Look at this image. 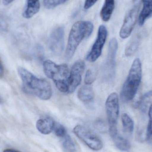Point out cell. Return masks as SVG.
Segmentation results:
<instances>
[{
    "mask_svg": "<svg viewBox=\"0 0 152 152\" xmlns=\"http://www.w3.org/2000/svg\"><path fill=\"white\" fill-rule=\"evenodd\" d=\"M142 0H133L134 6L129 11L120 31V36L122 39L128 38L131 34L136 23L140 3Z\"/></svg>",
    "mask_w": 152,
    "mask_h": 152,
    "instance_id": "52a82bcc",
    "label": "cell"
},
{
    "mask_svg": "<svg viewBox=\"0 0 152 152\" xmlns=\"http://www.w3.org/2000/svg\"><path fill=\"white\" fill-rule=\"evenodd\" d=\"M18 71L25 93L45 101L49 100L51 97L52 89L48 80L37 77L24 68H18Z\"/></svg>",
    "mask_w": 152,
    "mask_h": 152,
    "instance_id": "6da1fadb",
    "label": "cell"
},
{
    "mask_svg": "<svg viewBox=\"0 0 152 152\" xmlns=\"http://www.w3.org/2000/svg\"><path fill=\"white\" fill-rule=\"evenodd\" d=\"M43 66L45 74L53 80L58 89L62 93H68L70 73L67 65H58L48 60L43 62Z\"/></svg>",
    "mask_w": 152,
    "mask_h": 152,
    "instance_id": "3957f363",
    "label": "cell"
},
{
    "mask_svg": "<svg viewBox=\"0 0 152 152\" xmlns=\"http://www.w3.org/2000/svg\"><path fill=\"white\" fill-rule=\"evenodd\" d=\"M118 49L117 39L113 38L109 43L108 55L104 67V74L107 79L111 80L115 75L116 58Z\"/></svg>",
    "mask_w": 152,
    "mask_h": 152,
    "instance_id": "9c48e42d",
    "label": "cell"
},
{
    "mask_svg": "<svg viewBox=\"0 0 152 152\" xmlns=\"http://www.w3.org/2000/svg\"><path fill=\"white\" fill-rule=\"evenodd\" d=\"M74 132L79 139L92 150L98 151L102 148V142L100 138L86 127L77 125L74 129Z\"/></svg>",
    "mask_w": 152,
    "mask_h": 152,
    "instance_id": "8992f818",
    "label": "cell"
},
{
    "mask_svg": "<svg viewBox=\"0 0 152 152\" xmlns=\"http://www.w3.org/2000/svg\"><path fill=\"white\" fill-rule=\"evenodd\" d=\"M4 75V69L2 63L0 60V78L2 77Z\"/></svg>",
    "mask_w": 152,
    "mask_h": 152,
    "instance_id": "4316f807",
    "label": "cell"
},
{
    "mask_svg": "<svg viewBox=\"0 0 152 152\" xmlns=\"http://www.w3.org/2000/svg\"><path fill=\"white\" fill-rule=\"evenodd\" d=\"M94 25L89 21L79 20L72 26L68 40L66 51L67 59L71 58L80 44L85 38L89 37L93 33Z\"/></svg>",
    "mask_w": 152,
    "mask_h": 152,
    "instance_id": "7a4b0ae2",
    "label": "cell"
},
{
    "mask_svg": "<svg viewBox=\"0 0 152 152\" xmlns=\"http://www.w3.org/2000/svg\"><path fill=\"white\" fill-rule=\"evenodd\" d=\"M96 77L95 73L91 69H88L86 73L85 82L86 85H90L94 81Z\"/></svg>",
    "mask_w": 152,
    "mask_h": 152,
    "instance_id": "cb8c5ba5",
    "label": "cell"
},
{
    "mask_svg": "<svg viewBox=\"0 0 152 152\" xmlns=\"http://www.w3.org/2000/svg\"><path fill=\"white\" fill-rule=\"evenodd\" d=\"M62 147L65 152H76L75 145L67 134L62 138Z\"/></svg>",
    "mask_w": 152,
    "mask_h": 152,
    "instance_id": "44dd1931",
    "label": "cell"
},
{
    "mask_svg": "<svg viewBox=\"0 0 152 152\" xmlns=\"http://www.w3.org/2000/svg\"><path fill=\"white\" fill-rule=\"evenodd\" d=\"M14 0H2L3 4L4 5H8L12 3Z\"/></svg>",
    "mask_w": 152,
    "mask_h": 152,
    "instance_id": "83f0119b",
    "label": "cell"
},
{
    "mask_svg": "<svg viewBox=\"0 0 152 152\" xmlns=\"http://www.w3.org/2000/svg\"><path fill=\"white\" fill-rule=\"evenodd\" d=\"M3 152H20L19 151H16V150H13V149H6L4 150Z\"/></svg>",
    "mask_w": 152,
    "mask_h": 152,
    "instance_id": "f1b7e54d",
    "label": "cell"
},
{
    "mask_svg": "<svg viewBox=\"0 0 152 152\" xmlns=\"http://www.w3.org/2000/svg\"><path fill=\"white\" fill-rule=\"evenodd\" d=\"M123 131L128 134H131L134 130V122L131 118L126 113H124L121 116Z\"/></svg>",
    "mask_w": 152,
    "mask_h": 152,
    "instance_id": "d6986e66",
    "label": "cell"
},
{
    "mask_svg": "<svg viewBox=\"0 0 152 152\" xmlns=\"http://www.w3.org/2000/svg\"><path fill=\"white\" fill-rule=\"evenodd\" d=\"M40 9L39 0H26L23 12V17L26 19L31 18L39 11Z\"/></svg>",
    "mask_w": 152,
    "mask_h": 152,
    "instance_id": "7c38bea8",
    "label": "cell"
},
{
    "mask_svg": "<svg viewBox=\"0 0 152 152\" xmlns=\"http://www.w3.org/2000/svg\"><path fill=\"white\" fill-rule=\"evenodd\" d=\"M142 1L143 3V7L138 19V22L141 26L144 24L146 20L152 17V0Z\"/></svg>",
    "mask_w": 152,
    "mask_h": 152,
    "instance_id": "2e32d148",
    "label": "cell"
},
{
    "mask_svg": "<svg viewBox=\"0 0 152 152\" xmlns=\"http://www.w3.org/2000/svg\"><path fill=\"white\" fill-rule=\"evenodd\" d=\"M108 32L106 27L101 25L98 28L97 37L89 53L87 55L86 59L90 62L97 60L102 53L103 48L107 39Z\"/></svg>",
    "mask_w": 152,
    "mask_h": 152,
    "instance_id": "ba28073f",
    "label": "cell"
},
{
    "mask_svg": "<svg viewBox=\"0 0 152 152\" xmlns=\"http://www.w3.org/2000/svg\"><path fill=\"white\" fill-rule=\"evenodd\" d=\"M98 0H85L84 8L85 10H87L90 9Z\"/></svg>",
    "mask_w": 152,
    "mask_h": 152,
    "instance_id": "484cf974",
    "label": "cell"
},
{
    "mask_svg": "<svg viewBox=\"0 0 152 152\" xmlns=\"http://www.w3.org/2000/svg\"><path fill=\"white\" fill-rule=\"evenodd\" d=\"M69 1V0H43V4L46 9L51 10Z\"/></svg>",
    "mask_w": 152,
    "mask_h": 152,
    "instance_id": "7402d4cb",
    "label": "cell"
},
{
    "mask_svg": "<svg viewBox=\"0 0 152 152\" xmlns=\"http://www.w3.org/2000/svg\"><path fill=\"white\" fill-rule=\"evenodd\" d=\"M142 77V63L140 59L137 58L133 61L128 75L122 86L121 96L123 101L129 102L134 99L141 84Z\"/></svg>",
    "mask_w": 152,
    "mask_h": 152,
    "instance_id": "277c9868",
    "label": "cell"
},
{
    "mask_svg": "<svg viewBox=\"0 0 152 152\" xmlns=\"http://www.w3.org/2000/svg\"><path fill=\"white\" fill-rule=\"evenodd\" d=\"M2 102V100L1 98L0 97V104Z\"/></svg>",
    "mask_w": 152,
    "mask_h": 152,
    "instance_id": "f546056e",
    "label": "cell"
},
{
    "mask_svg": "<svg viewBox=\"0 0 152 152\" xmlns=\"http://www.w3.org/2000/svg\"><path fill=\"white\" fill-rule=\"evenodd\" d=\"M85 66V62L81 60L77 61L73 65L69 74L68 93H73L80 85Z\"/></svg>",
    "mask_w": 152,
    "mask_h": 152,
    "instance_id": "8fae6325",
    "label": "cell"
},
{
    "mask_svg": "<svg viewBox=\"0 0 152 152\" xmlns=\"http://www.w3.org/2000/svg\"><path fill=\"white\" fill-rule=\"evenodd\" d=\"M140 38L136 37L129 42L125 50V55L127 57L132 56L137 51L140 44Z\"/></svg>",
    "mask_w": 152,
    "mask_h": 152,
    "instance_id": "ffe728a7",
    "label": "cell"
},
{
    "mask_svg": "<svg viewBox=\"0 0 152 152\" xmlns=\"http://www.w3.org/2000/svg\"><path fill=\"white\" fill-rule=\"evenodd\" d=\"M77 96L81 102L88 103L94 98V92L92 87L89 85H85L81 87L78 91Z\"/></svg>",
    "mask_w": 152,
    "mask_h": 152,
    "instance_id": "5bb4252c",
    "label": "cell"
},
{
    "mask_svg": "<svg viewBox=\"0 0 152 152\" xmlns=\"http://www.w3.org/2000/svg\"><path fill=\"white\" fill-rule=\"evenodd\" d=\"M114 144L117 148L122 151H126L130 149L131 145L128 140L120 136L118 134L112 137Z\"/></svg>",
    "mask_w": 152,
    "mask_h": 152,
    "instance_id": "ac0fdd59",
    "label": "cell"
},
{
    "mask_svg": "<svg viewBox=\"0 0 152 152\" xmlns=\"http://www.w3.org/2000/svg\"><path fill=\"white\" fill-rule=\"evenodd\" d=\"M106 114L111 136L118 133L117 122L119 113L118 96L116 93L111 94L105 102Z\"/></svg>",
    "mask_w": 152,
    "mask_h": 152,
    "instance_id": "5b68a950",
    "label": "cell"
},
{
    "mask_svg": "<svg viewBox=\"0 0 152 152\" xmlns=\"http://www.w3.org/2000/svg\"><path fill=\"white\" fill-rule=\"evenodd\" d=\"M53 131H54L56 136L61 138H63L67 134L66 130L65 128L59 123H55Z\"/></svg>",
    "mask_w": 152,
    "mask_h": 152,
    "instance_id": "603a6c76",
    "label": "cell"
},
{
    "mask_svg": "<svg viewBox=\"0 0 152 152\" xmlns=\"http://www.w3.org/2000/svg\"><path fill=\"white\" fill-rule=\"evenodd\" d=\"M115 7V0H105L100 12L101 18L104 22L110 20Z\"/></svg>",
    "mask_w": 152,
    "mask_h": 152,
    "instance_id": "9a60e30c",
    "label": "cell"
},
{
    "mask_svg": "<svg viewBox=\"0 0 152 152\" xmlns=\"http://www.w3.org/2000/svg\"><path fill=\"white\" fill-rule=\"evenodd\" d=\"M55 122L50 118L40 119L37 121L36 127L37 130L43 134H49L53 131Z\"/></svg>",
    "mask_w": 152,
    "mask_h": 152,
    "instance_id": "4fadbf2b",
    "label": "cell"
},
{
    "mask_svg": "<svg viewBox=\"0 0 152 152\" xmlns=\"http://www.w3.org/2000/svg\"><path fill=\"white\" fill-rule=\"evenodd\" d=\"M152 105V91H149L145 94L136 103L137 108L141 111L145 113L149 110Z\"/></svg>",
    "mask_w": 152,
    "mask_h": 152,
    "instance_id": "e0dca14e",
    "label": "cell"
},
{
    "mask_svg": "<svg viewBox=\"0 0 152 152\" xmlns=\"http://www.w3.org/2000/svg\"><path fill=\"white\" fill-rule=\"evenodd\" d=\"M64 28L59 26L56 28L51 34L48 42V46L51 51L56 55H59L64 49Z\"/></svg>",
    "mask_w": 152,
    "mask_h": 152,
    "instance_id": "30bf717a",
    "label": "cell"
},
{
    "mask_svg": "<svg viewBox=\"0 0 152 152\" xmlns=\"http://www.w3.org/2000/svg\"><path fill=\"white\" fill-rule=\"evenodd\" d=\"M149 121L147 127L146 138L147 139H150L152 136V105H151L149 109Z\"/></svg>",
    "mask_w": 152,
    "mask_h": 152,
    "instance_id": "d4e9b609",
    "label": "cell"
}]
</instances>
